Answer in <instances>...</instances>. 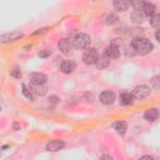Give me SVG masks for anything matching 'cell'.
Masks as SVG:
<instances>
[{
    "label": "cell",
    "instance_id": "cell-1",
    "mask_svg": "<svg viewBox=\"0 0 160 160\" xmlns=\"http://www.w3.org/2000/svg\"><path fill=\"white\" fill-rule=\"evenodd\" d=\"M131 48H132V50H134L136 54L146 55V54H149V52L152 51L154 45H152V42H151L149 39L138 36V38H134V39L131 40Z\"/></svg>",
    "mask_w": 160,
    "mask_h": 160
},
{
    "label": "cell",
    "instance_id": "cell-2",
    "mask_svg": "<svg viewBox=\"0 0 160 160\" xmlns=\"http://www.w3.org/2000/svg\"><path fill=\"white\" fill-rule=\"evenodd\" d=\"M90 42H91L90 36L84 32H79L72 38V44H74V48L76 49H88Z\"/></svg>",
    "mask_w": 160,
    "mask_h": 160
},
{
    "label": "cell",
    "instance_id": "cell-3",
    "mask_svg": "<svg viewBox=\"0 0 160 160\" xmlns=\"http://www.w3.org/2000/svg\"><path fill=\"white\" fill-rule=\"evenodd\" d=\"M98 59H99V54H98V51L95 49H91V48L90 49H86L84 51V54H82V61L86 65H94V64H96Z\"/></svg>",
    "mask_w": 160,
    "mask_h": 160
},
{
    "label": "cell",
    "instance_id": "cell-4",
    "mask_svg": "<svg viewBox=\"0 0 160 160\" xmlns=\"http://www.w3.org/2000/svg\"><path fill=\"white\" fill-rule=\"evenodd\" d=\"M150 95V88L146 85H140L136 86L132 90V96L135 100H144L145 98H148Z\"/></svg>",
    "mask_w": 160,
    "mask_h": 160
},
{
    "label": "cell",
    "instance_id": "cell-5",
    "mask_svg": "<svg viewBox=\"0 0 160 160\" xmlns=\"http://www.w3.org/2000/svg\"><path fill=\"white\" fill-rule=\"evenodd\" d=\"M58 48H59V50H60L62 54L68 55V54H70V52L72 51V49H74L72 40H69V39H62V40H60V41H59Z\"/></svg>",
    "mask_w": 160,
    "mask_h": 160
},
{
    "label": "cell",
    "instance_id": "cell-6",
    "mask_svg": "<svg viewBox=\"0 0 160 160\" xmlns=\"http://www.w3.org/2000/svg\"><path fill=\"white\" fill-rule=\"evenodd\" d=\"M48 76L42 72H31L30 74V84L32 85H44L46 84Z\"/></svg>",
    "mask_w": 160,
    "mask_h": 160
},
{
    "label": "cell",
    "instance_id": "cell-7",
    "mask_svg": "<svg viewBox=\"0 0 160 160\" xmlns=\"http://www.w3.org/2000/svg\"><path fill=\"white\" fill-rule=\"evenodd\" d=\"M104 54L108 55L110 59H116V58H119V55H120V48H119L115 42H111V44H109V45L105 48Z\"/></svg>",
    "mask_w": 160,
    "mask_h": 160
},
{
    "label": "cell",
    "instance_id": "cell-8",
    "mask_svg": "<svg viewBox=\"0 0 160 160\" xmlns=\"http://www.w3.org/2000/svg\"><path fill=\"white\" fill-rule=\"evenodd\" d=\"M99 99H100V102L101 104H104V105H111L115 101V94L112 91H110V90H105V91H102L100 94Z\"/></svg>",
    "mask_w": 160,
    "mask_h": 160
},
{
    "label": "cell",
    "instance_id": "cell-9",
    "mask_svg": "<svg viewBox=\"0 0 160 160\" xmlns=\"http://www.w3.org/2000/svg\"><path fill=\"white\" fill-rule=\"evenodd\" d=\"M112 5L116 11L124 12L129 9V6L131 5V1L130 0H112Z\"/></svg>",
    "mask_w": 160,
    "mask_h": 160
},
{
    "label": "cell",
    "instance_id": "cell-10",
    "mask_svg": "<svg viewBox=\"0 0 160 160\" xmlns=\"http://www.w3.org/2000/svg\"><path fill=\"white\" fill-rule=\"evenodd\" d=\"M76 69V64L74 60H64L60 65V70L64 74H71Z\"/></svg>",
    "mask_w": 160,
    "mask_h": 160
},
{
    "label": "cell",
    "instance_id": "cell-11",
    "mask_svg": "<svg viewBox=\"0 0 160 160\" xmlns=\"http://www.w3.org/2000/svg\"><path fill=\"white\" fill-rule=\"evenodd\" d=\"M22 36L21 32L19 31H14V32H8V34H2L1 35V42L2 44H8V42H12L18 39H20Z\"/></svg>",
    "mask_w": 160,
    "mask_h": 160
},
{
    "label": "cell",
    "instance_id": "cell-12",
    "mask_svg": "<svg viewBox=\"0 0 160 160\" xmlns=\"http://www.w3.org/2000/svg\"><path fill=\"white\" fill-rule=\"evenodd\" d=\"M134 96H132V92H129V91H122L119 96V101L121 105H131L134 102Z\"/></svg>",
    "mask_w": 160,
    "mask_h": 160
},
{
    "label": "cell",
    "instance_id": "cell-13",
    "mask_svg": "<svg viewBox=\"0 0 160 160\" xmlns=\"http://www.w3.org/2000/svg\"><path fill=\"white\" fill-rule=\"evenodd\" d=\"M64 146H65L64 141H61V140H51V141H49L46 144V150L48 151H59Z\"/></svg>",
    "mask_w": 160,
    "mask_h": 160
},
{
    "label": "cell",
    "instance_id": "cell-14",
    "mask_svg": "<svg viewBox=\"0 0 160 160\" xmlns=\"http://www.w3.org/2000/svg\"><path fill=\"white\" fill-rule=\"evenodd\" d=\"M109 64H110V58L108 55L102 54V55H99V59H98L95 65H96L98 69H105V68L109 66Z\"/></svg>",
    "mask_w": 160,
    "mask_h": 160
},
{
    "label": "cell",
    "instance_id": "cell-15",
    "mask_svg": "<svg viewBox=\"0 0 160 160\" xmlns=\"http://www.w3.org/2000/svg\"><path fill=\"white\" fill-rule=\"evenodd\" d=\"M141 11L144 12L145 16H150V18H151V16L155 14V5L151 4V2L145 1L144 5H142V8H141Z\"/></svg>",
    "mask_w": 160,
    "mask_h": 160
},
{
    "label": "cell",
    "instance_id": "cell-16",
    "mask_svg": "<svg viewBox=\"0 0 160 160\" xmlns=\"http://www.w3.org/2000/svg\"><path fill=\"white\" fill-rule=\"evenodd\" d=\"M144 12L141 11V10H134L132 12H131V20H132V22L134 24H141L142 21H144Z\"/></svg>",
    "mask_w": 160,
    "mask_h": 160
},
{
    "label": "cell",
    "instance_id": "cell-17",
    "mask_svg": "<svg viewBox=\"0 0 160 160\" xmlns=\"http://www.w3.org/2000/svg\"><path fill=\"white\" fill-rule=\"evenodd\" d=\"M158 116H159V111H158L156 109H149V110H146L145 114H144V118H145V120H148V121H155V120L158 119Z\"/></svg>",
    "mask_w": 160,
    "mask_h": 160
},
{
    "label": "cell",
    "instance_id": "cell-18",
    "mask_svg": "<svg viewBox=\"0 0 160 160\" xmlns=\"http://www.w3.org/2000/svg\"><path fill=\"white\" fill-rule=\"evenodd\" d=\"M114 129L116 130V132L119 135H124L126 132V130H128V125H126L125 121H118V122L114 124Z\"/></svg>",
    "mask_w": 160,
    "mask_h": 160
},
{
    "label": "cell",
    "instance_id": "cell-19",
    "mask_svg": "<svg viewBox=\"0 0 160 160\" xmlns=\"http://www.w3.org/2000/svg\"><path fill=\"white\" fill-rule=\"evenodd\" d=\"M21 92H22V95H24L28 100L34 101V92H32V90H31L30 88H28L25 84L21 85Z\"/></svg>",
    "mask_w": 160,
    "mask_h": 160
},
{
    "label": "cell",
    "instance_id": "cell-20",
    "mask_svg": "<svg viewBox=\"0 0 160 160\" xmlns=\"http://www.w3.org/2000/svg\"><path fill=\"white\" fill-rule=\"evenodd\" d=\"M30 89H31L32 92L36 94V95H44V94L46 92V86H45V84H44V85H32V84H30Z\"/></svg>",
    "mask_w": 160,
    "mask_h": 160
},
{
    "label": "cell",
    "instance_id": "cell-21",
    "mask_svg": "<svg viewBox=\"0 0 160 160\" xmlns=\"http://www.w3.org/2000/svg\"><path fill=\"white\" fill-rule=\"evenodd\" d=\"M150 24L154 26V28H160V14H154L151 18H150Z\"/></svg>",
    "mask_w": 160,
    "mask_h": 160
},
{
    "label": "cell",
    "instance_id": "cell-22",
    "mask_svg": "<svg viewBox=\"0 0 160 160\" xmlns=\"http://www.w3.org/2000/svg\"><path fill=\"white\" fill-rule=\"evenodd\" d=\"M150 85L154 89H160V75H155L150 79Z\"/></svg>",
    "mask_w": 160,
    "mask_h": 160
},
{
    "label": "cell",
    "instance_id": "cell-23",
    "mask_svg": "<svg viewBox=\"0 0 160 160\" xmlns=\"http://www.w3.org/2000/svg\"><path fill=\"white\" fill-rule=\"evenodd\" d=\"M10 75L15 79H20L21 78V70L19 68H14V69L10 70Z\"/></svg>",
    "mask_w": 160,
    "mask_h": 160
},
{
    "label": "cell",
    "instance_id": "cell-24",
    "mask_svg": "<svg viewBox=\"0 0 160 160\" xmlns=\"http://www.w3.org/2000/svg\"><path fill=\"white\" fill-rule=\"evenodd\" d=\"M118 21V16L116 15H114V14H110V15H108L106 16V24H115Z\"/></svg>",
    "mask_w": 160,
    "mask_h": 160
},
{
    "label": "cell",
    "instance_id": "cell-25",
    "mask_svg": "<svg viewBox=\"0 0 160 160\" xmlns=\"http://www.w3.org/2000/svg\"><path fill=\"white\" fill-rule=\"evenodd\" d=\"M50 54H51L50 50H45V51H40V52H39V56H40V58H46V56H49Z\"/></svg>",
    "mask_w": 160,
    "mask_h": 160
},
{
    "label": "cell",
    "instance_id": "cell-26",
    "mask_svg": "<svg viewBox=\"0 0 160 160\" xmlns=\"http://www.w3.org/2000/svg\"><path fill=\"white\" fill-rule=\"evenodd\" d=\"M155 38H156V40L160 42V28H159V30L155 32Z\"/></svg>",
    "mask_w": 160,
    "mask_h": 160
},
{
    "label": "cell",
    "instance_id": "cell-27",
    "mask_svg": "<svg viewBox=\"0 0 160 160\" xmlns=\"http://www.w3.org/2000/svg\"><path fill=\"white\" fill-rule=\"evenodd\" d=\"M45 31H46V29H45V28H44V29H39L36 32H34V35H36V34H42V32H45Z\"/></svg>",
    "mask_w": 160,
    "mask_h": 160
}]
</instances>
